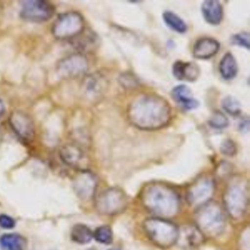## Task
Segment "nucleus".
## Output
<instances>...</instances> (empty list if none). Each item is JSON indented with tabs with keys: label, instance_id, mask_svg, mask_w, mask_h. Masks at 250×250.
I'll list each match as a JSON object with an SVG mask.
<instances>
[{
	"label": "nucleus",
	"instance_id": "nucleus-1",
	"mask_svg": "<svg viewBox=\"0 0 250 250\" xmlns=\"http://www.w3.org/2000/svg\"><path fill=\"white\" fill-rule=\"evenodd\" d=\"M127 117L140 129H159L169 122L171 109L169 104L157 95L140 94L128 105Z\"/></svg>",
	"mask_w": 250,
	"mask_h": 250
},
{
	"label": "nucleus",
	"instance_id": "nucleus-2",
	"mask_svg": "<svg viewBox=\"0 0 250 250\" xmlns=\"http://www.w3.org/2000/svg\"><path fill=\"white\" fill-rule=\"evenodd\" d=\"M142 202L147 210L159 217H171L179 210L178 194L165 184L157 183L147 186L142 194Z\"/></svg>",
	"mask_w": 250,
	"mask_h": 250
},
{
	"label": "nucleus",
	"instance_id": "nucleus-3",
	"mask_svg": "<svg viewBox=\"0 0 250 250\" xmlns=\"http://www.w3.org/2000/svg\"><path fill=\"white\" fill-rule=\"evenodd\" d=\"M195 222L205 235L216 237L225 229L226 219L221 206L214 202L209 201L198 207Z\"/></svg>",
	"mask_w": 250,
	"mask_h": 250
},
{
	"label": "nucleus",
	"instance_id": "nucleus-4",
	"mask_svg": "<svg viewBox=\"0 0 250 250\" xmlns=\"http://www.w3.org/2000/svg\"><path fill=\"white\" fill-rule=\"evenodd\" d=\"M148 238L158 247L167 249L173 246L179 238L178 227L162 218H150L143 225Z\"/></svg>",
	"mask_w": 250,
	"mask_h": 250
},
{
	"label": "nucleus",
	"instance_id": "nucleus-5",
	"mask_svg": "<svg viewBox=\"0 0 250 250\" xmlns=\"http://www.w3.org/2000/svg\"><path fill=\"white\" fill-rule=\"evenodd\" d=\"M84 30V18L80 13L76 11L61 14L52 27V35L60 41L72 40Z\"/></svg>",
	"mask_w": 250,
	"mask_h": 250
},
{
	"label": "nucleus",
	"instance_id": "nucleus-6",
	"mask_svg": "<svg viewBox=\"0 0 250 250\" xmlns=\"http://www.w3.org/2000/svg\"><path fill=\"white\" fill-rule=\"evenodd\" d=\"M224 200L229 214L234 219H239L245 213L248 204L247 186L241 181L231 183L225 191Z\"/></svg>",
	"mask_w": 250,
	"mask_h": 250
},
{
	"label": "nucleus",
	"instance_id": "nucleus-7",
	"mask_svg": "<svg viewBox=\"0 0 250 250\" xmlns=\"http://www.w3.org/2000/svg\"><path fill=\"white\" fill-rule=\"evenodd\" d=\"M20 3V17L30 22H45L55 14L53 5L43 0H24Z\"/></svg>",
	"mask_w": 250,
	"mask_h": 250
},
{
	"label": "nucleus",
	"instance_id": "nucleus-8",
	"mask_svg": "<svg viewBox=\"0 0 250 250\" xmlns=\"http://www.w3.org/2000/svg\"><path fill=\"white\" fill-rule=\"evenodd\" d=\"M88 69V61L82 53H74L61 59L57 64L58 77L64 80L78 78Z\"/></svg>",
	"mask_w": 250,
	"mask_h": 250
},
{
	"label": "nucleus",
	"instance_id": "nucleus-9",
	"mask_svg": "<svg viewBox=\"0 0 250 250\" xmlns=\"http://www.w3.org/2000/svg\"><path fill=\"white\" fill-rule=\"evenodd\" d=\"M127 204L126 196L119 188H109L103 191L96 201V207L104 214H116L125 209Z\"/></svg>",
	"mask_w": 250,
	"mask_h": 250
},
{
	"label": "nucleus",
	"instance_id": "nucleus-10",
	"mask_svg": "<svg viewBox=\"0 0 250 250\" xmlns=\"http://www.w3.org/2000/svg\"><path fill=\"white\" fill-rule=\"evenodd\" d=\"M9 124L16 135L23 142L34 138L35 125L30 115L22 111H14L9 116Z\"/></svg>",
	"mask_w": 250,
	"mask_h": 250
},
{
	"label": "nucleus",
	"instance_id": "nucleus-11",
	"mask_svg": "<svg viewBox=\"0 0 250 250\" xmlns=\"http://www.w3.org/2000/svg\"><path fill=\"white\" fill-rule=\"evenodd\" d=\"M214 186L213 181L208 177H202L191 185L188 191V201L191 206L200 207L208 203L213 195Z\"/></svg>",
	"mask_w": 250,
	"mask_h": 250
},
{
	"label": "nucleus",
	"instance_id": "nucleus-12",
	"mask_svg": "<svg viewBox=\"0 0 250 250\" xmlns=\"http://www.w3.org/2000/svg\"><path fill=\"white\" fill-rule=\"evenodd\" d=\"M219 47V43L214 39L204 38L196 42L193 55L197 59H209L217 53Z\"/></svg>",
	"mask_w": 250,
	"mask_h": 250
},
{
	"label": "nucleus",
	"instance_id": "nucleus-13",
	"mask_svg": "<svg viewBox=\"0 0 250 250\" xmlns=\"http://www.w3.org/2000/svg\"><path fill=\"white\" fill-rule=\"evenodd\" d=\"M172 73L178 80L193 82L198 78L200 69L194 62L177 61L172 66Z\"/></svg>",
	"mask_w": 250,
	"mask_h": 250
},
{
	"label": "nucleus",
	"instance_id": "nucleus-14",
	"mask_svg": "<svg viewBox=\"0 0 250 250\" xmlns=\"http://www.w3.org/2000/svg\"><path fill=\"white\" fill-rule=\"evenodd\" d=\"M171 95L180 106L187 110L196 109L198 106V102L193 98L191 90L187 86L181 84L174 87Z\"/></svg>",
	"mask_w": 250,
	"mask_h": 250
},
{
	"label": "nucleus",
	"instance_id": "nucleus-15",
	"mask_svg": "<svg viewBox=\"0 0 250 250\" xmlns=\"http://www.w3.org/2000/svg\"><path fill=\"white\" fill-rule=\"evenodd\" d=\"M74 187L78 195L82 198L91 197L96 188V180L91 174L83 172L80 174L74 183Z\"/></svg>",
	"mask_w": 250,
	"mask_h": 250
},
{
	"label": "nucleus",
	"instance_id": "nucleus-16",
	"mask_svg": "<svg viewBox=\"0 0 250 250\" xmlns=\"http://www.w3.org/2000/svg\"><path fill=\"white\" fill-rule=\"evenodd\" d=\"M202 13L208 23L212 25H217L222 21V8L218 1L208 0L202 5Z\"/></svg>",
	"mask_w": 250,
	"mask_h": 250
},
{
	"label": "nucleus",
	"instance_id": "nucleus-17",
	"mask_svg": "<svg viewBox=\"0 0 250 250\" xmlns=\"http://www.w3.org/2000/svg\"><path fill=\"white\" fill-rule=\"evenodd\" d=\"M60 156L64 163L70 166H77L83 159V152L78 146L70 143L62 146Z\"/></svg>",
	"mask_w": 250,
	"mask_h": 250
},
{
	"label": "nucleus",
	"instance_id": "nucleus-18",
	"mask_svg": "<svg viewBox=\"0 0 250 250\" xmlns=\"http://www.w3.org/2000/svg\"><path fill=\"white\" fill-rule=\"evenodd\" d=\"M0 247L3 250H25L26 241L19 234H5L0 237Z\"/></svg>",
	"mask_w": 250,
	"mask_h": 250
},
{
	"label": "nucleus",
	"instance_id": "nucleus-19",
	"mask_svg": "<svg viewBox=\"0 0 250 250\" xmlns=\"http://www.w3.org/2000/svg\"><path fill=\"white\" fill-rule=\"evenodd\" d=\"M219 72L225 80L234 78L238 72V65L233 55L231 53L225 54L219 64Z\"/></svg>",
	"mask_w": 250,
	"mask_h": 250
},
{
	"label": "nucleus",
	"instance_id": "nucleus-20",
	"mask_svg": "<svg viewBox=\"0 0 250 250\" xmlns=\"http://www.w3.org/2000/svg\"><path fill=\"white\" fill-rule=\"evenodd\" d=\"M71 239L80 244H85L90 242L93 237L91 229L83 224H77L73 227L71 232Z\"/></svg>",
	"mask_w": 250,
	"mask_h": 250
},
{
	"label": "nucleus",
	"instance_id": "nucleus-21",
	"mask_svg": "<svg viewBox=\"0 0 250 250\" xmlns=\"http://www.w3.org/2000/svg\"><path fill=\"white\" fill-rule=\"evenodd\" d=\"M77 42H74V45L77 49L81 51H87L88 49H92L96 46L98 39L96 35L92 32H83L81 34L76 37ZM73 40V39H72Z\"/></svg>",
	"mask_w": 250,
	"mask_h": 250
},
{
	"label": "nucleus",
	"instance_id": "nucleus-22",
	"mask_svg": "<svg viewBox=\"0 0 250 250\" xmlns=\"http://www.w3.org/2000/svg\"><path fill=\"white\" fill-rule=\"evenodd\" d=\"M163 19L167 25L177 33H184L187 31V27L186 23L172 11H166L164 13Z\"/></svg>",
	"mask_w": 250,
	"mask_h": 250
},
{
	"label": "nucleus",
	"instance_id": "nucleus-23",
	"mask_svg": "<svg viewBox=\"0 0 250 250\" xmlns=\"http://www.w3.org/2000/svg\"><path fill=\"white\" fill-rule=\"evenodd\" d=\"M83 88L89 95L98 94L101 91L102 80L100 76L90 75L83 82Z\"/></svg>",
	"mask_w": 250,
	"mask_h": 250
},
{
	"label": "nucleus",
	"instance_id": "nucleus-24",
	"mask_svg": "<svg viewBox=\"0 0 250 250\" xmlns=\"http://www.w3.org/2000/svg\"><path fill=\"white\" fill-rule=\"evenodd\" d=\"M93 237L98 242L104 244H109L113 240V233L109 226H101L95 230Z\"/></svg>",
	"mask_w": 250,
	"mask_h": 250
},
{
	"label": "nucleus",
	"instance_id": "nucleus-25",
	"mask_svg": "<svg viewBox=\"0 0 250 250\" xmlns=\"http://www.w3.org/2000/svg\"><path fill=\"white\" fill-rule=\"evenodd\" d=\"M222 107L228 113L234 116L239 115L241 112L239 102L232 96H228L224 99L222 101Z\"/></svg>",
	"mask_w": 250,
	"mask_h": 250
},
{
	"label": "nucleus",
	"instance_id": "nucleus-26",
	"mask_svg": "<svg viewBox=\"0 0 250 250\" xmlns=\"http://www.w3.org/2000/svg\"><path fill=\"white\" fill-rule=\"evenodd\" d=\"M209 124L213 128L222 129L228 126L229 121L222 112H215L209 119Z\"/></svg>",
	"mask_w": 250,
	"mask_h": 250
},
{
	"label": "nucleus",
	"instance_id": "nucleus-27",
	"mask_svg": "<svg viewBox=\"0 0 250 250\" xmlns=\"http://www.w3.org/2000/svg\"><path fill=\"white\" fill-rule=\"evenodd\" d=\"M232 43L242 47L250 48V36L249 33H241L234 35L232 37Z\"/></svg>",
	"mask_w": 250,
	"mask_h": 250
},
{
	"label": "nucleus",
	"instance_id": "nucleus-28",
	"mask_svg": "<svg viewBox=\"0 0 250 250\" xmlns=\"http://www.w3.org/2000/svg\"><path fill=\"white\" fill-rule=\"evenodd\" d=\"M236 150V146L232 140H225L221 146V151L227 156H233Z\"/></svg>",
	"mask_w": 250,
	"mask_h": 250
},
{
	"label": "nucleus",
	"instance_id": "nucleus-29",
	"mask_svg": "<svg viewBox=\"0 0 250 250\" xmlns=\"http://www.w3.org/2000/svg\"><path fill=\"white\" fill-rule=\"evenodd\" d=\"M15 225V221L11 216L5 214L0 215V227L5 229H12Z\"/></svg>",
	"mask_w": 250,
	"mask_h": 250
},
{
	"label": "nucleus",
	"instance_id": "nucleus-30",
	"mask_svg": "<svg viewBox=\"0 0 250 250\" xmlns=\"http://www.w3.org/2000/svg\"><path fill=\"white\" fill-rule=\"evenodd\" d=\"M240 130L244 131V132H247L249 131V120L247 118L246 120H243L241 123H240Z\"/></svg>",
	"mask_w": 250,
	"mask_h": 250
},
{
	"label": "nucleus",
	"instance_id": "nucleus-31",
	"mask_svg": "<svg viewBox=\"0 0 250 250\" xmlns=\"http://www.w3.org/2000/svg\"><path fill=\"white\" fill-rule=\"evenodd\" d=\"M4 113H5V105L0 99V118L3 116Z\"/></svg>",
	"mask_w": 250,
	"mask_h": 250
},
{
	"label": "nucleus",
	"instance_id": "nucleus-32",
	"mask_svg": "<svg viewBox=\"0 0 250 250\" xmlns=\"http://www.w3.org/2000/svg\"><path fill=\"white\" fill-rule=\"evenodd\" d=\"M113 250V249H112V250Z\"/></svg>",
	"mask_w": 250,
	"mask_h": 250
}]
</instances>
